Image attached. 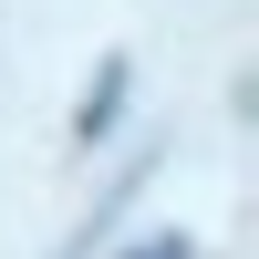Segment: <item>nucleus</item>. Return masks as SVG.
I'll list each match as a JSON object with an SVG mask.
<instances>
[{
    "mask_svg": "<svg viewBox=\"0 0 259 259\" xmlns=\"http://www.w3.org/2000/svg\"><path fill=\"white\" fill-rule=\"evenodd\" d=\"M124 94H135V62H124V52H104V73L83 83V104H73V135H83V145H94V135H114V124H124Z\"/></svg>",
    "mask_w": 259,
    "mask_h": 259,
    "instance_id": "1",
    "label": "nucleus"
},
{
    "mask_svg": "<svg viewBox=\"0 0 259 259\" xmlns=\"http://www.w3.org/2000/svg\"><path fill=\"white\" fill-rule=\"evenodd\" d=\"M135 259H187V239H145V249H135Z\"/></svg>",
    "mask_w": 259,
    "mask_h": 259,
    "instance_id": "2",
    "label": "nucleus"
}]
</instances>
